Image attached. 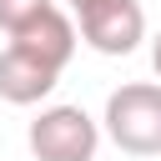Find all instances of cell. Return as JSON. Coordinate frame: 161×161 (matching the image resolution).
I'll return each instance as SVG.
<instances>
[{
	"label": "cell",
	"mask_w": 161,
	"mask_h": 161,
	"mask_svg": "<svg viewBox=\"0 0 161 161\" xmlns=\"http://www.w3.org/2000/svg\"><path fill=\"white\" fill-rule=\"evenodd\" d=\"M106 136L126 156H161V86L156 80H126L106 96L101 116Z\"/></svg>",
	"instance_id": "obj_1"
},
{
	"label": "cell",
	"mask_w": 161,
	"mask_h": 161,
	"mask_svg": "<svg viewBox=\"0 0 161 161\" xmlns=\"http://www.w3.org/2000/svg\"><path fill=\"white\" fill-rule=\"evenodd\" d=\"M25 141H30V156L35 161H96L101 126L80 106H45L30 121Z\"/></svg>",
	"instance_id": "obj_2"
},
{
	"label": "cell",
	"mask_w": 161,
	"mask_h": 161,
	"mask_svg": "<svg viewBox=\"0 0 161 161\" xmlns=\"http://www.w3.org/2000/svg\"><path fill=\"white\" fill-rule=\"evenodd\" d=\"M80 20V35L96 55H131L141 40H146V10L141 0H101L91 10L75 15Z\"/></svg>",
	"instance_id": "obj_3"
},
{
	"label": "cell",
	"mask_w": 161,
	"mask_h": 161,
	"mask_svg": "<svg viewBox=\"0 0 161 161\" xmlns=\"http://www.w3.org/2000/svg\"><path fill=\"white\" fill-rule=\"evenodd\" d=\"M55 80H60V70L45 65L40 55H30V50H20V45H5V50H0V101H10V106H35V101H45V96L55 91Z\"/></svg>",
	"instance_id": "obj_4"
},
{
	"label": "cell",
	"mask_w": 161,
	"mask_h": 161,
	"mask_svg": "<svg viewBox=\"0 0 161 161\" xmlns=\"http://www.w3.org/2000/svg\"><path fill=\"white\" fill-rule=\"evenodd\" d=\"M75 20L60 10V5H50L45 15H35L30 25H20L15 35H10V45H20V50H30V55H40L45 65H55V70H65L70 65V55H75Z\"/></svg>",
	"instance_id": "obj_5"
},
{
	"label": "cell",
	"mask_w": 161,
	"mask_h": 161,
	"mask_svg": "<svg viewBox=\"0 0 161 161\" xmlns=\"http://www.w3.org/2000/svg\"><path fill=\"white\" fill-rule=\"evenodd\" d=\"M55 0H0V30L5 35H15L20 25H30L35 15H45Z\"/></svg>",
	"instance_id": "obj_6"
},
{
	"label": "cell",
	"mask_w": 161,
	"mask_h": 161,
	"mask_svg": "<svg viewBox=\"0 0 161 161\" xmlns=\"http://www.w3.org/2000/svg\"><path fill=\"white\" fill-rule=\"evenodd\" d=\"M151 65H156V75H161V30H156V40H151Z\"/></svg>",
	"instance_id": "obj_7"
},
{
	"label": "cell",
	"mask_w": 161,
	"mask_h": 161,
	"mask_svg": "<svg viewBox=\"0 0 161 161\" xmlns=\"http://www.w3.org/2000/svg\"><path fill=\"white\" fill-rule=\"evenodd\" d=\"M65 5H70V10L80 15V10H91V5H101V0H65Z\"/></svg>",
	"instance_id": "obj_8"
}]
</instances>
